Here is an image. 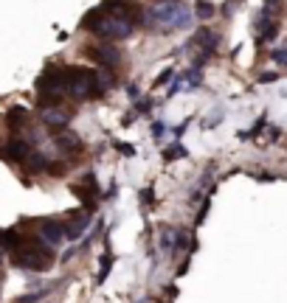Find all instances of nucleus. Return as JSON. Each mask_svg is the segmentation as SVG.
I'll return each instance as SVG.
<instances>
[{
	"mask_svg": "<svg viewBox=\"0 0 287 303\" xmlns=\"http://www.w3.org/2000/svg\"><path fill=\"white\" fill-rule=\"evenodd\" d=\"M115 149H118L121 155H132V152H135V149H130V146H124V143H115Z\"/></svg>",
	"mask_w": 287,
	"mask_h": 303,
	"instance_id": "nucleus-20",
	"label": "nucleus"
},
{
	"mask_svg": "<svg viewBox=\"0 0 287 303\" xmlns=\"http://www.w3.org/2000/svg\"><path fill=\"white\" fill-rule=\"evenodd\" d=\"M12 253H14L12 256L14 267L28 269V272H45L54 264V256H51L48 244L40 242V239H31V236H20V242Z\"/></svg>",
	"mask_w": 287,
	"mask_h": 303,
	"instance_id": "nucleus-1",
	"label": "nucleus"
},
{
	"mask_svg": "<svg viewBox=\"0 0 287 303\" xmlns=\"http://www.w3.org/2000/svg\"><path fill=\"white\" fill-rule=\"evenodd\" d=\"M6 123H9L12 129H25V126H28V110L20 107V104L12 107V110L6 112Z\"/></svg>",
	"mask_w": 287,
	"mask_h": 303,
	"instance_id": "nucleus-12",
	"label": "nucleus"
},
{
	"mask_svg": "<svg viewBox=\"0 0 287 303\" xmlns=\"http://www.w3.org/2000/svg\"><path fill=\"white\" fill-rule=\"evenodd\" d=\"M82 28H88L90 34L96 37H102L104 42H113V40H127L130 34H132V25L124 20H118V17H110V14H104L102 9H93L85 20H82Z\"/></svg>",
	"mask_w": 287,
	"mask_h": 303,
	"instance_id": "nucleus-2",
	"label": "nucleus"
},
{
	"mask_svg": "<svg viewBox=\"0 0 287 303\" xmlns=\"http://www.w3.org/2000/svg\"><path fill=\"white\" fill-rule=\"evenodd\" d=\"M152 17L155 22L166 28L163 34H169V28H186L189 22H192V14L186 9L183 3H177V0H166V3H158L155 9H152Z\"/></svg>",
	"mask_w": 287,
	"mask_h": 303,
	"instance_id": "nucleus-3",
	"label": "nucleus"
},
{
	"mask_svg": "<svg viewBox=\"0 0 287 303\" xmlns=\"http://www.w3.org/2000/svg\"><path fill=\"white\" fill-rule=\"evenodd\" d=\"M158 3H166V0H158Z\"/></svg>",
	"mask_w": 287,
	"mask_h": 303,
	"instance_id": "nucleus-24",
	"label": "nucleus"
},
{
	"mask_svg": "<svg viewBox=\"0 0 287 303\" xmlns=\"http://www.w3.org/2000/svg\"><path fill=\"white\" fill-rule=\"evenodd\" d=\"M40 298H43V292H34V295H25V298H17L14 303H37Z\"/></svg>",
	"mask_w": 287,
	"mask_h": 303,
	"instance_id": "nucleus-18",
	"label": "nucleus"
},
{
	"mask_svg": "<svg viewBox=\"0 0 287 303\" xmlns=\"http://www.w3.org/2000/svg\"><path fill=\"white\" fill-rule=\"evenodd\" d=\"M152 135H163V123H161V121L152 123Z\"/></svg>",
	"mask_w": 287,
	"mask_h": 303,
	"instance_id": "nucleus-21",
	"label": "nucleus"
},
{
	"mask_svg": "<svg viewBox=\"0 0 287 303\" xmlns=\"http://www.w3.org/2000/svg\"><path fill=\"white\" fill-rule=\"evenodd\" d=\"M102 11L104 14H110V17H118V20L130 22L132 28H135V22L138 25L144 22V9L138 6L135 0H104Z\"/></svg>",
	"mask_w": 287,
	"mask_h": 303,
	"instance_id": "nucleus-4",
	"label": "nucleus"
},
{
	"mask_svg": "<svg viewBox=\"0 0 287 303\" xmlns=\"http://www.w3.org/2000/svg\"><path fill=\"white\" fill-rule=\"evenodd\" d=\"M23 166L28 168V171L40 174V171H51V166H54V163H51V160H48V157L43 155V152H31V155H28V157L23 160Z\"/></svg>",
	"mask_w": 287,
	"mask_h": 303,
	"instance_id": "nucleus-11",
	"label": "nucleus"
},
{
	"mask_svg": "<svg viewBox=\"0 0 287 303\" xmlns=\"http://www.w3.org/2000/svg\"><path fill=\"white\" fill-rule=\"evenodd\" d=\"M273 59L279 62V65L287 67V48H279V51H273Z\"/></svg>",
	"mask_w": 287,
	"mask_h": 303,
	"instance_id": "nucleus-17",
	"label": "nucleus"
},
{
	"mask_svg": "<svg viewBox=\"0 0 287 303\" xmlns=\"http://www.w3.org/2000/svg\"><path fill=\"white\" fill-rule=\"evenodd\" d=\"M90 227V213H85V216H79L76 222H68L65 224V239L68 242H76V239H82V233Z\"/></svg>",
	"mask_w": 287,
	"mask_h": 303,
	"instance_id": "nucleus-10",
	"label": "nucleus"
},
{
	"mask_svg": "<svg viewBox=\"0 0 287 303\" xmlns=\"http://www.w3.org/2000/svg\"><path fill=\"white\" fill-rule=\"evenodd\" d=\"M211 14H214V6H211V3H203V0H200V6H197V17H200V20H208Z\"/></svg>",
	"mask_w": 287,
	"mask_h": 303,
	"instance_id": "nucleus-15",
	"label": "nucleus"
},
{
	"mask_svg": "<svg viewBox=\"0 0 287 303\" xmlns=\"http://www.w3.org/2000/svg\"><path fill=\"white\" fill-rule=\"evenodd\" d=\"M28 155H31V146L25 143V141H20V138L9 141V143L0 149V157H3V160H9V163H23Z\"/></svg>",
	"mask_w": 287,
	"mask_h": 303,
	"instance_id": "nucleus-7",
	"label": "nucleus"
},
{
	"mask_svg": "<svg viewBox=\"0 0 287 303\" xmlns=\"http://www.w3.org/2000/svg\"><path fill=\"white\" fill-rule=\"evenodd\" d=\"M259 81H276V73H262V76H259Z\"/></svg>",
	"mask_w": 287,
	"mask_h": 303,
	"instance_id": "nucleus-22",
	"label": "nucleus"
},
{
	"mask_svg": "<svg viewBox=\"0 0 287 303\" xmlns=\"http://www.w3.org/2000/svg\"><path fill=\"white\" fill-rule=\"evenodd\" d=\"M3 253H6V250H0V267H3Z\"/></svg>",
	"mask_w": 287,
	"mask_h": 303,
	"instance_id": "nucleus-23",
	"label": "nucleus"
},
{
	"mask_svg": "<svg viewBox=\"0 0 287 303\" xmlns=\"http://www.w3.org/2000/svg\"><path fill=\"white\" fill-rule=\"evenodd\" d=\"M65 239V224L59 219H43L40 222V242H45L48 247H57Z\"/></svg>",
	"mask_w": 287,
	"mask_h": 303,
	"instance_id": "nucleus-6",
	"label": "nucleus"
},
{
	"mask_svg": "<svg viewBox=\"0 0 287 303\" xmlns=\"http://www.w3.org/2000/svg\"><path fill=\"white\" fill-rule=\"evenodd\" d=\"M85 56H88L90 62H96V65H102L104 70H110V67H115L121 62V51H118L113 42L88 45V48H85Z\"/></svg>",
	"mask_w": 287,
	"mask_h": 303,
	"instance_id": "nucleus-5",
	"label": "nucleus"
},
{
	"mask_svg": "<svg viewBox=\"0 0 287 303\" xmlns=\"http://www.w3.org/2000/svg\"><path fill=\"white\" fill-rule=\"evenodd\" d=\"M169 79H172V70H163L161 76H158V84H166Z\"/></svg>",
	"mask_w": 287,
	"mask_h": 303,
	"instance_id": "nucleus-19",
	"label": "nucleus"
},
{
	"mask_svg": "<svg viewBox=\"0 0 287 303\" xmlns=\"http://www.w3.org/2000/svg\"><path fill=\"white\" fill-rule=\"evenodd\" d=\"M85 182H90V194L96 197V180H93V174H88V177H85ZM73 194H79L82 200H85L88 205H90V197L85 194V185H73Z\"/></svg>",
	"mask_w": 287,
	"mask_h": 303,
	"instance_id": "nucleus-13",
	"label": "nucleus"
},
{
	"mask_svg": "<svg viewBox=\"0 0 287 303\" xmlns=\"http://www.w3.org/2000/svg\"><path fill=\"white\" fill-rule=\"evenodd\" d=\"M110 264H113V256H110V253H104V256H102V267H99V278H96L99 283L107 278V269H110Z\"/></svg>",
	"mask_w": 287,
	"mask_h": 303,
	"instance_id": "nucleus-14",
	"label": "nucleus"
},
{
	"mask_svg": "<svg viewBox=\"0 0 287 303\" xmlns=\"http://www.w3.org/2000/svg\"><path fill=\"white\" fill-rule=\"evenodd\" d=\"M57 149L62 152V155H68V157H73V155H82V141L76 138V135H70V132H62V135H57Z\"/></svg>",
	"mask_w": 287,
	"mask_h": 303,
	"instance_id": "nucleus-9",
	"label": "nucleus"
},
{
	"mask_svg": "<svg viewBox=\"0 0 287 303\" xmlns=\"http://www.w3.org/2000/svg\"><path fill=\"white\" fill-rule=\"evenodd\" d=\"M183 155H186L183 146H172V149H166V152H163V157H166V160H175V157H183Z\"/></svg>",
	"mask_w": 287,
	"mask_h": 303,
	"instance_id": "nucleus-16",
	"label": "nucleus"
},
{
	"mask_svg": "<svg viewBox=\"0 0 287 303\" xmlns=\"http://www.w3.org/2000/svg\"><path fill=\"white\" fill-rule=\"evenodd\" d=\"M68 121H70L68 107H62V104H57V107H43V123L45 126L59 129V126H68Z\"/></svg>",
	"mask_w": 287,
	"mask_h": 303,
	"instance_id": "nucleus-8",
	"label": "nucleus"
}]
</instances>
